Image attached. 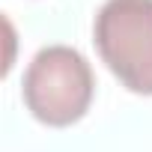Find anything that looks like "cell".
Returning a JSON list of instances; mask_svg holds the SVG:
<instances>
[{
  "mask_svg": "<svg viewBox=\"0 0 152 152\" xmlns=\"http://www.w3.org/2000/svg\"><path fill=\"white\" fill-rule=\"evenodd\" d=\"M96 96L90 60L72 45H48L33 54L24 72L21 99L33 119L51 128H66L87 116Z\"/></svg>",
  "mask_w": 152,
  "mask_h": 152,
  "instance_id": "cell-1",
  "label": "cell"
},
{
  "mask_svg": "<svg viewBox=\"0 0 152 152\" xmlns=\"http://www.w3.org/2000/svg\"><path fill=\"white\" fill-rule=\"evenodd\" d=\"M93 42L110 75L134 96H152V0H104Z\"/></svg>",
  "mask_w": 152,
  "mask_h": 152,
  "instance_id": "cell-2",
  "label": "cell"
}]
</instances>
